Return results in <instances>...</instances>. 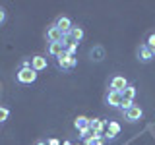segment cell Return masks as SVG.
I'll use <instances>...</instances> for the list:
<instances>
[{
    "instance_id": "obj_1",
    "label": "cell",
    "mask_w": 155,
    "mask_h": 145,
    "mask_svg": "<svg viewBox=\"0 0 155 145\" xmlns=\"http://www.w3.org/2000/svg\"><path fill=\"white\" fill-rule=\"evenodd\" d=\"M56 66H58V70H62V72H70V70H74L78 66V56H72V54H68L64 50L56 58Z\"/></svg>"
},
{
    "instance_id": "obj_2",
    "label": "cell",
    "mask_w": 155,
    "mask_h": 145,
    "mask_svg": "<svg viewBox=\"0 0 155 145\" xmlns=\"http://www.w3.org/2000/svg\"><path fill=\"white\" fill-rule=\"evenodd\" d=\"M37 72L33 68H19L16 72V79L18 83H23V85H29V83H35L37 81Z\"/></svg>"
},
{
    "instance_id": "obj_3",
    "label": "cell",
    "mask_w": 155,
    "mask_h": 145,
    "mask_svg": "<svg viewBox=\"0 0 155 145\" xmlns=\"http://www.w3.org/2000/svg\"><path fill=\"white\" fill-rule=\"evenodd\" d=\"M122 116H124L126 122L136 124V122H140V120L143 118V110H142V106H140V105H134V106H130L128 110H124Z\"/></svg>"
},
{
    "instance_id": "obj_4",
    "label": "cell",
    "mask_w": 155,
    "mask_h": 145,
    "mask_svg": "<svg viewBox=\"0 0 155 145\" xmlns=\"http://www.w3.org/2000/svg\"><path fill=\"white\" fill-rule=\"evenodd\" d=\"M103 101H105V105L109 106V108H120V105H122V93L113 91V89H107Z\"/></svg>"
},
{
    "instance_id": "obj_5",
    "label": "cell",
    "mask_w": 155,
    "mask_h": 145,
    "mask_svg": "<svg viewBox=\"0 0 155 145\" xmlns=\"http://www.w3.org/2000/svg\"><path fill=\"white\" fill-rule=\"evenodd\" d=\"M136 58H138V62H142V64H149V62L155 58V54L151 52V48L145 45V43H142V45L136 48Z\"/></svg>"
},
{
    "instance_id": "obj_6",
    "label": "cell",
    "mask_w": 155,
    "mask_h": 145,
    "mask_svg": "<svg viewBox=\"0 0 155 145\" xmlns=\"http://www.w3.org/2000/svg\"><path fill=\"white\" fill-rule=\"evenodd\" d=\"M54 25L60 29V33L64 37H70V33H72V29H74V23H72V19L68 18V16H58L54 19Z\"/></svg>"
},
{
    "instance_id": "obj_7",
    "label": "cell",
    "mask_w": 155,
    "mask_h": 145,
    "mask_svg": "<svg viewBox=\"0 0 155 145\" xmlns=\"http://www.w3.org/2000/svg\"><path fill=\"white\" fill-rule=\"evenodd\" d=\"M128 85H130V81L126 79L124 76H113V77H110V81H109V89L118 91V93H122Z\"/></svg>"
},
{
    "instance_id": "obj_8",
    "label": "cell",
    "mask_w": 155,
    "mask_h": 145,
    "mask_svg": "<svg viewBox=\"0 0 155 145\" xmlns=\"http://www.w3.org/2000/svg\"><path fill=\"white\" fill-rule=\"evenodd\" d=\"M45 37H47V43H60L62 41V33H60V29H58L54 25V21L51 23V25H47V33H45Z\"/></svg>"
},
{
    "instance_id": "obj_9",
    "label": "cell",
    "mask_w": 155,
    "mask_h": 145,
    "mask_svg": "<svg viewBox=\"0 0 155 145\" xmlns=\"http://www.w3.org/2000/svg\"><path fill=\"white\" fill-rule=\"evenodd\" d=\"M105 56H107V50H105V47L103 45H95V47H91V50H89V60L91 62H103L105 60Z\"/></svg>"
},
{
    "instance_id": "obj_10",
    "label": "cell",
    "mask_w": 155,
    "mask_h": 145,
    "mask_svg": "<svg viewBox=\"0 0 155 145\" xmlns=\"http://www.w3.org/2000/svg\"><path fill=\"white\" fill-rule=\"evenodd\" d=\"M47 66H48V60H47V56H41V54H35V56H31V68L37 72H43V70H47Z\"/></svg>"
},
{
    "instance_id": "obj_11",
    "label": "cell",
    "mask_w": 155,
    "mask_h": 145,
    "mask_svg": "<svg viewBox=\"0 0 155 145\" xmlns=\"http://www.w3.org/2000/svg\"><path fill=\"white\" fill-rule=\"evenodd\" d=\"M89 128L95 134H103L107 130V120L105 118H89Z\"/></svg>"
},
{
    "instance_id": "obj_12",
    "label": "cell",
    "mask_w": 155,
    "mask_h": 145,
    "mask_svg": "<svg viewBox=\"0 0 155 145\" xmlns=\"http://www.w3.org/2000/svg\"><path fill=\"white\" fill-rule=\"evenodd\" d=\"M64 52V48H62L60 43H48L47 45V56H51V58H58Z\"/></svg>"
},
{
    "instance_id": "obj_13",
    "label": "cell",
    "mask_w": 155,
    "mask_h": 145,
    "mask_svg": "<svg viewBox=\"0 0 155 145\" xmlns=\"http://www.w3.org/2000/svg\"><path fill=\"white\" fill-rule=\"evenodd\" d=\"M84 37H85V31H84V27H80V25H74V29H72V33H70V39H72V43H78V45H80V43L84 41Z\"/></svg>"
},
{
    "instance_id": "obj_14",
    "label": "cell",
    "mask_w": 155,
    "mask_h": 145,
    "mask_svg": "<svg viewBox=\"0 0 155 145\" xmlns=\"http://www.w3.org/2000/svg\"><path fill=\"white\" fill-rule=\"evenodd\" d=\"M120 130H122V126H120L116 120H107V132H109L110 135H120Z\"/></svg>"
},
{
    "instance_id": "obj_15",
    "label": "cell",
    "mask_w": 155,
    "mask_h": 145,
    "mask_svg": "<svg viewBox=\"0 0 155 145\" xmlns=\"http://www.w3.org/2000/svg\"><path fill=\"white\" fill-rule=\"evenodd\" d=\"M136 95H138V89H136V85H132L130 83L126 89L122 91V99H126V101H132L134 103V99H136Z\"/></svg>"
},
{
    "instance_id": "obj_16",
    "label": "cell",
    "mask_w": 155,
    "mask_h": 145,
    "mask_svg": "<svg viewBox=\"0 0 155 145\" xmlns=\"http://www.w3.org/2000/svg\"><path fill=\"white\" fill-rule=\"evenodd\" d=\"M85 126H89V118L84 114H80V116H76V120H74V128L76 130H80V128H85Z\"/></svg>"
},
{
    "instance_id": "obj_17",
    "label": "cell",
    "mask_w": 155,
    "mask_h": 145,
    "mask_svg": "<svg viewBox=\"0 0 155 145\" xmlns=\"http://www.w3.org/2000/svg\"><path fill=\"white\" fill-rule=\"evenodd\" d=\"M8 118H10V108H6V106H0V124H4Z\"/></svg>"
},
{
    "instance_id": "obj_18",
    "label": "cell",
    "mask_w": 155,
    "mask_h": 145,
    "mask_svg": "<svg viewBox=\"0 0 155 145\" xmlns=\"http://www.w3.org/2000/svg\"><path fill=\"white\" fill-rule=\"evenodd\" d=\"M145 45H147L149 48H151V52L155 54V31H153V33H149V35H147V41H145Z\"/></svg>"
},
{
    "instance_id": "obj_19",
    "label": "cell",
    "mask_w": 155,
    "mask_h": 145,
    "mask_svg": "<svg viewBox=\"0 0 155 145\" xmlns=\"http://www.w3.org/2000/svg\"><path fill=\"white\" fill-rule=\"evenodd\" d=\"M78 135H80L81 139H87V137L91 135V128H89V126H85V128H80V130H78Z\"/></svg>"
},
{
    "instance_id": "obj_20",
    "label": "cell",
    "mask_w": 155,
    "mask_h": 145,
    "mask_svg": "<svg viewBox=\"0 0 155 145\" xmlns=\"http://www.w3.org/2000/svg\"><path fill=\"white\" fill-rule=\"evenodd\" d=\"M66 52L68 54H72V56H76V52H78V43H70L66 48Z\"/></svg>"
},
{
    "instance_id": "obj_21",
    "label": "cell",
    "mask_w": 155,
    "mask_h": 145,
    "mask_svg": "<svg viewBox=\"0 0 155 145\" xmlns=\"http://www.w3.org/2000/svg\"><path fill=\"white\" fill-rule=\"evenodd\" d=\"M6 18H8L6 8H4V6H0V25H4V23H6Z\"/></svg>"
},
{
    "instance_id": "obj_22",
    "label": "cell",
    "mask_w": 155,
    "mask_h": 145,
    "mask_svg": "<svg viewBox=\"0 0 155 145\" xmlns=\"http://www.w3.org/2000/svg\"><path fill=\"white\" fill-rule=\"evenodd\" d=\"M47 143H48V145H60V141H58L56 137H51V139H47Z\"/></svg>"
},
{
    "instance_id": "obj_23",
    "label": "cell",
    "mask_w": 155,
    "mask_h": 145,
    "mask_svg": "<svg viewBox=\"0 0 155 145\" xmlns=\"http://www.w3.org/2000/svg\"><path fill=\"white\" fill-rule=\"evenodd\" d=\"M85 145H95V141H93L91 137H87V139H85Z\"/></svg>"
},
{
    "instance_id": "obj_24",
    "label": "cell",
    "mask_w": 155,
    "mask_h": 145,
    "mask_svg": "<svg viewBox=\"0 0 155 145\" xmlns=\"http://www.w3.org/2000/svg\"><path fill=\"white\" fill-rule=\"evenodd\" d=\"M35 145H48L47 141H43V139H39V141H35Z\"/></svg>"
},
{
    "instance_id": "obj_25",
    "label": "cell",
    "mask_w": 155,
    "mask_h": 145,
    "mask_svg": "<svg viewBox=\"0 0 155 145\" xmlns=\"http://www.w3.org/2000/svg\"><path fill=\"white\" fill-rule=\"evenodd\" d=\"M95 145H105V139H103V141H97Z\"/></svg>"
},
{
    "instance_id": "obj_26",
    "label": "cell",
    "mask_w": 155,
    "mask_h": 145,
    "mask_svg": "<svg viewBox=\"0 0 155 145\" xmlns=\"http://www.w3.org/2000/svg\"><path fill=\"white\" fill-rule=\"evenodd\" d=\"M62 145H74V143H72V141H64V143H62Z\"/></svg>"
},
{
    "instance_id": "obj_27",
    "label": "cell",
    "mask_w": 155,
    "mask_h": 145,
    "mask_svg": "<svg viewBox=\"0 0 155 145\" xmlns=\"http://www.w3.org/2000/svg\"><path fill=\"white\" fill-rule=\"evenodd\" d=\"M74 145H85V143H74Z\"/></svg>"
},
{
    "instance_id": "obj_28",
    "label": "cell",
    "mask_w": 155,
    "mask_h": 145,
    "mask_svg": "<svg viewBox=\"0 0 155 145\" xmlns=\"http://www.w3.org/2000/svg\"><path fill=\"white\" fill-rule=\"evenodd\" d=\"M0 126H2V124H0Z\"/></svg>"
}]
</instances>
